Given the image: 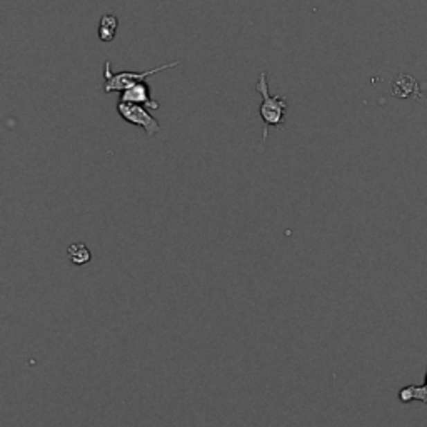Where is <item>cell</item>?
Here are the masks:
<instances>
[{
    "instance_id": "7a4b0ae2",
    "label": "cell",
    "mask_w": 427,
    "mask_h": 427,
    "mask_svg": "<svg viewBox=\"0 0 427 427\" xmlns=\"http://www.w3.org/2000/svg\"><path fill=\"white\" fill-rule=\"evenodd\" d=\"M179 64H181L179 60H174V62L162 64L156 69H150V71H144V72L124 71V72H119V74H113L112 67H111V60H105V62H104V80H105L104 92L105 93L124 92V91H127V89L132 87V85H136L139 82H145V79H149V77L158 74V72H164V71H167V69L177 67Z\"/></svg>"
},
{
    "instance_id": "6da1fadb",
    "label": "cell",
    "mask_w": 427,
    "mask_h": 427,
    "mask_svg": "<svg viewBox=\"0 0 427 427\" xmlns=\"http://www.w3.org/2000/svg\"><path fill=\"white\" fill-rule=\"evenodd\" d=\"M255 91L262 97V102L259 105L260 119L264 122L262 130V142L267 140V127H275L278 130L284 129L286 124V112H287V97L271 96L269 82H267L266 72H260Z\"/></svg>"
},
{
    "instance_id": "5b68a950",
    "label": "cell",
    "mask_w": 427,
    "mask_h": 427,
    "mask_svg": "<svg viewBox=\"0 0 427 427\" xmlns=\"http://www.w3.org/2000/svg\"><path fill=\"white\" fill-rule=\"evenodd\" d=\"M392 93L396 97H399V99H409V97L412 96L416 97V99H421L417 80L408 74H399L396 77V80L392 82Z\"/></svg>"
},
{
    "instance_id": "8992f818",
    "label": "cell",
    "mask_w": 427,
    "mask_h": 427,
    "mask_svg": "<svg viewBox=\"0 0 427 427\" xmlns=\"http://www.w3.org/2000/svg\"><path fill=\"white\" fill-rule=\"evenodd\" d=\"M117 27H119V19L113 14H104L100 17L99 28H97V34L102 42H112L113 37L117 34Z\"/></svg>"
},
{
    "instance_id": "3957f363",
    "label": "cell",
    "mask_w": 427,
    "mask_h": 427,
    "mask_svg": "<svg viewBox=\"0 0 427 427\" xmlns=\"http://www.w3.org/2000/svg\"><path fill=\"white\" fill-rule=\"evenodd\" d=\"M117 112H119V116L127 122V124L140 127L149 137H154L162 130L161 124L150 116V112L144 107V105L122 102V100H119V104H117Z\"/></svg>"
},
{
    "instance_id": "52a82bcc",
    "label": "cell",
    "mask_w": 427,
    "mask_h": 427,
    "mask_svg": "<svg viewBox=\"0 0 427 427\" xmlns=\"http://www.w3.org/2000/svg\"><path fill=\"white\" fill-rule=\"evenodd\" d=\"M426 382L422 385H408L399 390V401L402 404H408L412 401H421L422 404L427 406V372H426Z\"/></svg>"
},
{
    "instance_id": "277c9868",
    "label": "cell",
    "mask_w": 427,
    "mask_h": 427,
    "mask_svg": "<svg viewBox=\"0 0 427 427\" xmlns=\"http://www.w3.org/2000/svg\"><path fill=\"white\" fill-rule=\"evenodd\" d=\"M120 100L122 102L144 105V107L150 109V111H157L158 109V104L152 99V97H150L149 84H145V82H139V84L132 85V87L127 89V91L122 92Z\"/></svg>"
},
{
    "instance_id": "ba28073f",
    "label": "cell",
    "mask_w": 427,
    "mask_h": 427,
    "mask_svg": "<svg viewBox=\"0 0 427 427\" xmlns=\"http://www.w3.org/2000/svg\"><path fill=\"white\" fill-rule=\"evenodd\" d=\"M67 255L74 266H85V264L91 262V259H92L91 251H89V247L85 246L84 242L71 244L67 249Z\"/></svg>"
}]
</instances>
